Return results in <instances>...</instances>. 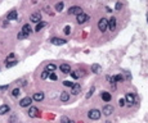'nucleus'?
Listing matches in <instances>:
<instances>
[{
	"mask_svg": "<svg viewBox=\"0 0 148 123\" xmlns=\"http://www.w3.org/2000/svg\"><path fill=\"white\" fill-rule=\"evenodd\" d=\"M29 115L31 118H36V117H39V109L35 107H31L29 110Z\"/></svg>",
	"mask_w": 148,
	"mask_h": 123,
	"instance_id": "0eeeda50",
	"label": "nucleus"
},
{
	"mask_svg": "<svg viewBox=\"0 0 148 123\" xmlns=\"http://www.w3.org/2000/svg\"><path fill=\"white\" fill-rule=\"evenodd\" d=\"M9 89V85H4V86H0V91H5Z\"/></svg>",
	"mask_w": 148,
	"mask_h": 123,
	"instance_id": "f704fd0d",
	"label": "nucleus"
},
{
	"mask_svg": "<svg viewBox=\"0 0 148 123\" xmlns=\"http://www.w3.org/2000/svg\"><path fill=\"white\" fill-rule=\"evenodd\" d=\"M13 58H14V54L12 53V54H9V55L7 57V62H9V60H10V59H13Z\"/></svg>",
	"mask_w": 148,
	"mask_h": 123,
	"instance_id": "e433bc0d",
	"label": "nucleus"
},
{
	"mask_svg": "<svg viewBox=\"0 0 148 123\" xmlns=\"http://www.w3.org/2000/svg\"><path fill=\"white\" fill-rule=\"evenodd\" d=\"M14 122H15V115L13 114V115H12V118H10V123H14Z\"/></svg>",
	"mask_w": 148,
	"mask_h": 123,
	"instance_id": "ea45409f",
	"label": "nucleus"
},
{
	"mask_svg": "<svg viewBox=\"0 0 148 123\" xmlns=\"http://www.w3.org/2000/svg\"><path fill=\"white\" fill-rule=\"evenodd\" d=\"M113 107L112 105H106V107L103 108V114L104 115H111L112 113H113Z\"/></svg>",
	"mask_w": 148,
	"mask_h": 123,
	"instance_id": "f8f14e48",
	"label": "nucleus"
},
{
	"mask_svg": "<svg viewBox=\"0 0 148 123\" xmlns=\"http://www.w3.org/2000/svg\"><path fill=\"white\" fill-rule=\"evenodd\" d=\"M21 32H23L25 35L30 36V33L32 32V31H31V27H30V24H25V26L22 27V31H21Z\"/></svg>",
	"mask_w": 148,
	"mask_h": 123,
	"instance_id": "6ab92c4d",
	"label": "nucleus"
},
{
	"mask_svg": "<svg viewBox=\"0 0 148 123\" xmlns=\"http://www.w3.org/2000/svg\"><path fill=\"white\" fill-rule=\"evenodd\" d=\"M91 71H93L94 73H99V72H101V65H99V64H93V65H91Z\"/></svg>",
	"mask_w": 148,
	"mask_h": 123,
	"instance_id": "5701e85b",
	"label": "nucleus"
},
{
	"mask_svg": "<svg viewBox=\"0 0 148 123\" xmlns=\"http://www.w3.org/2000/svg\"><path fill=\"white\" fill-rule=\"evenodd\" d=\"M17 17H18V13H17V10H12V12H10L9 14L7 15V19H8V21H13V19H15Z\"/></svg>",
	"mask_w": 148,
	"mask_h": 123,
	"instance_id": "2eb2a0df",
	"label": "nucleus"
},
{
	"mask_svg": "<svg viewBox=\"0 0 148 123\" xmlns=\"http://www.w3.org/2000/svg\"><path fill=\"white\" fill-rule=\"evenodd\" d=\"M45 12H46V13H49V14H53V13L50 12V7H45Z\"/></svg>",
	"mask_w": 148,
	"mask_h": 123,
	"instance_id": "58836bf2",
	"label": "nucleus"
},
{
	"mask_svg": "<svg viewBox=\"0 0 148 123\" xmlns=\"http://www.w3.org/2000/svg\"><path fill=\"white\" fill-rule=\"evenodd\" d=\"M121 8H122V4H121V3H117V4H116V10H120Z\"/></svg>",
	"mask_w": 148,
	"mask_h": 123,
	"instance_id": "4c0bfd02",
	"label": "nucleus"
},
{
	"mask_svg": "<svg viewBox=\"0 0 148 123\" xmlns=\"http://www.w3.org/2000/svg\"><path fill=\"white\" fill-rule=\"evenodd\" d=\"M18 64V60H15V59H13V60H9L7 62V68H12V67H14V65H17Z\"/></svg>",
	"mask_w": 148,
	"mask_h": 123,
	"instance_id": "4be33fe9",
	"label": "nucleus"
},
{
	"mask_svg": "<svg viewBox=\"0 0 148 123\" xmlns=\"http://www.w3.org/2000/svg\"><path fill=\"white\" fill-rule=\"evenodd\" d=\"M108 28L111 31H115L116 28V18L115 17H111V19H108Z\"/></svg>",
	"mask_w": 148,
	"mask_h": 123,
	"instance_id": "9b49d317",
	"label": "nucleus"
},
{
	"mask_svg": "<svg viewBox=\"0 0 148 123\" xmlns=\"http://www.w3.org/2000/svg\"><path fill=\"white\" fill-rule=\"evenodd\" d=\"M59 69H61V71H62L63 73H66V75L71 72V67H70L68 64H61V67H59Z\"/></svg>",
	"mask_w": 148,
	"mask_h": 123,
	"instance_id": "ddd939ff",
	"label": "nucleus"
},
{
	"mask_svg": "<svg viewBox=\"0 0 148 123\" xmlns=\"http://www.w3.org/2000/svg\"><path fill=\"white\" fill-rule=\"evenodd\" d=\"M9 110H10V108L8 107V105H1L0 107V115H4V114L9 113Z\"/></svg>",
	"mask_w": 148,
	"mask_h": 123,
	"instance_id": "dca6fc26",
	"label": "nucleus"
},
{
	"mask_svg": "<svg viewBox=\"0 0 148 123\" xmlns=\"http://www.w3.org/2000/svg\"><path fill=\"white\" fill-rule=\"evenodd\" d=\"M31 103H32V97H30V96H26V97H23L21 101H19V105L22 108H26L31 105Z\"/></svg>",
	"mask_w": 148,
	"mask_h": 123,
	"instance_id": "39448f33",
	"label": "nucleus"
},
{
	"mask_svg": "<svg viewBox=\"0 0 148 123\" xmlns=\"http://www.w3.org/2000/svg\"><path fill=\"white\" fill-rule=\"evenodd\" d=\"M125 103H126V100H125V99H122V97L118 100V105H120V107H125Z\"/></svg>",
	"mask_w": 148,
	"mask_h": 123,
	"instance_id": "7c9ffc66",
	"label": "nucleus"
},
{
	"mask_svg": "<svg viewBox=\"0 0 148 123\" xmlns=\"http://www.w3.org/2000/svg\"><path fill=\"white\" fill-rule=\"evenodd\" d=\"M80 91H81V86H80L79 83H75L74 86H72V91H71V92H72L74 95H77Z\"/></svg>",
	"mask_w": 148,
	"mask_h": 123,
	"instance_id": "a211bd4d",
	"label": "nucleus"
},
{
	"mask_svg": "<svg viewBox=\"0 0 148 123\" xmlns=\"http://www.w3.org/2000/svg\"><path fill=\"white\" fill-rule=\"evenodd\" d=\"M32 100H35V101H41V100H44V92H41V91L35 92L34 96H32Z\"/></svg>",
	"mask_w": 148,
	"mask_h": 123,
	"instance_id": "1a4fd4ad",
	"label": "nucleus"
},
{
	"mask_svg": "<svg viewBox=\"0 0 148 123\" xmlns=\"http://www.w3.org/2000/svg\"><path fill=\"white\" fill-rule=\"evenodd\" d=\"M30 21L34 22V23H39L41 21V13L40 12H36V13H32L30 17Z\"/></svg>",
	"mask_w": 148,
	"mask_h": 123,
	"instance_id": "7ed1b4c3",
	"label": "nucleus"
},
{
	"mask_svg": "<svg viewBox=\"0 0 148 123\" xmlns=\"http://www.w3.org/2000/svg\"><path fill=\"white\" fill-rule=\"evenodd\" d=\"M59 99H61V101H63V103H66V101H68V100H70V94H68V92H62V94H61V97H59Z\"/></svg>",
	"mask_w": 148,
	"mask_h": 123,
	"instance_id": "4468645a",
	"label": "nucleus"
},
{
	"mask_svg": "<svg viewBox=\"0 0 148 123\" xmlns=\"http://www.w3.org/2000/svg\"><path fill=\"white\" fill-rule=\"evenodd\" d=\"M108 28V19L106 18H101L98 21V30L101 32H106V30Z\"/></svg>",
	"mask_w": 148,
	"mask_h": 123,
	"instance_id": "f257e3e1",
	"label": "nucleus"
},
{
	"mask_svg": "<svg viewBox=\"0 0 148 123\" xmlns=\"http://www.w3.org/2000/svg\"><path fill=\"white\" fill-rule=\"evenodd\" d=\"M115 78H116V82H122L124 81V76L122 75H117V76H115Z\"/></svg>",
	"mask_w": 148,
	"mask_h": 123,
	"instance_id": "c85d7f7f",
	"label": "nucleus"
},
{
	"mask_svg": "<svg viewBox=\"0 0 148 123\" xmlns=\"http://www.w3.org/2000/svg\"><path fill=\"white\" fill-rule=\"evenodd\" d=\"M147 21H148V13H147Z\"/></svg>",
	"mask_w": 148,
	"mask_h": 123,
	"instance_id": "a19ab883",
	"label": "nucleus"
},
{
	"mask_svg": "<svg viewBox=\"0 0 148 123\" xmlns=\"http://www.w3.org/2000/svg\"><path fill=\"white\" fill-rule=\"evenodd\" d=\"M17 37H18V39H26V37H29V36H27V35H25L23 32H19V33L17 35Z\"/></svg>",
	"mask_w": 148,
	"mask_h": 123,
	"instance_id": "c756f323",
	"label": "nucleus"
},
{
	"mask_svg": "<svg viewBox=\"0 0 148 123\" xmlns=\"http://www.w3.org/2000/svg\"><path fill=\"white\" fill-rule=\"evenodd\" d=\"M102 99H103L104 101H111L112 96H111V94H109V92L103 91V92H102Z\"/></svg>",
	"mask_w": 148,
	"mask_h": 123,
	"instance_id": "f3484780",
	"label": "nucleus"
},
{
	"mask_svg": "<svg viewBox=\"0 0 148 123\" xmlns=\"http://www.w3.org/2000/svg\"><path fill=\"white\" fill-rule=\"evenodd\" d=\"M63 32H64L66 35H70V32H71V27H70V26H66L64 30H63Z\"/></svg>",
	"mask_w": 148,
	"mask_h": 123,
	"instance_id": "473e14b6",
	"label": "nucleus"
},
{
	"mask_svg": "<svg viewBox=\"0 0 148 123\" xmlns=\"http://www.w3.org/2000/svg\"><path fill=\"white\" fill-rule=\"evenodd\" d=\"M49 78L53 79V81H56V79H57V76H56L54 73H50V75H49Z\"/></svg>",
	"mask_w": 148,
	"mask_h": 123,
	"instance_id": "c9c22d12",
	"label": "nucleus"
},
{
	"mask_svg": "<svg viewBox=\"0 0 148 123\" xmlns=\"http://www.w3.org/2000/svg\"><path fill=\"white\" fill-rule=\"evenodd\" d=\"M50 42L53 44V45H64L67 41L66 40H63V39H58V37H53L52 40H50Z\"/></svg>",
	"mask_w": 148,
	"mask_h": 123,
	"instance_id": "6e6552de",
	"label": "nucleus"
},
{
	"mask_svg": "<svg viewBox=\"0 0 148 123\" xmlns=\"http://www.w3.org/2000/svg\"><path fill=\"white\" fill-rule=\"evenodd\" d=\"M88 117L90 118V119L97 121V119H99V118H101V112H99L98 109H91V110L88 113Z\"/></svg>",
	"mask_w": 148,
	"mask_h": 123,
	"instance_id": "f03ea898",
	"label": "nucleus"
},
{
	"mask_svg": "<svg viewBox=\"0 0 148 123\" xmlns=\"http://www.w3.org/2000/svg\"><path fill=\"white\" fill-rule=\"evenodd\" d=\"M49 75H50V72H48V71L45 69V71H43V73H41V78H43V79H46V78L49 77Z\"/></svg>",
	"mask_w": 148,
	"mask_h": 123,
	"instance_id": "bb28decb",
	"label": "nucleus"
},
{
	"mask_svg": "<svg viewBox=\"0 0 148 123\" xmlns=\"http://www.w3.org/2000/svg\"><path fill=\"white\" fill-rule=\"evenodd\" d=\"M125 100L129 103V105H133L134 103H135V96H134L131 92H129V94H126V96H125Z\"/></svg>",
	"mask_w": 148,
	"mask_h": 123,
	"instance_id": "9d476101",
	"label": "nucleus"
},
{
	"mask_svg": "<svg viewBox=\"0 0 148 123\" xmlns=\"http://www.w3.org/2000/svg\"><path fill=\"white\" fill-rule=\"evenodd\" d=\"M93 92H94V87H91V89L89 90V92L86 94V99H89V97H90V96L93 95Z\"/></svg>",
	"mask_w": 148,
	"mask_h": 123,
	"instance_id": "72a5a7b5",
	"label": "nucleus"
},
{
	"mask_svg": "<svg viewBox=\"0 0 148 123\" xmlns=\"http://www.w3.org/2000/svg\"><path fill=\"white\" fill-rule=\"evenodd\" d=\"M56 68H57V67H56L54 64H48V65H46V71H48V72H49V71L53 72V71H56Z\"/></svg>",
	"mask_w": 148,
	"mask_h": 123,
	"instance_id": "393cba45",
	"label": "nucleus"
},
{
	"mask_svg": "<svg viewBox=\"0 0 148 123\" xmlns=\"http://www.w3.org/2000/svg\"><path fill=\"white\" fill-rule=\"evenodd\" d=\"M63 85H64V86H67V87H72L75 83H74V82H71V81H63Z\"/></svg>",
	"mask_w": 148,
	"mask_h": 123,
	"instance_id": "cd10ccee",
	"label": "nucleus"
},
{
	"mask_svg": "<svg viewBox=\"0 0 148 123\" xmlns=\"http://www.w3.org/2000/svg\"><path fill=\"white\" fill-rule=\"evenodd\" d=\"M76 21H77V23L83 24V23H85L86 21H89V15L88 14H84V13H80V14L77 15Z\"/></svg>",
	"mask_w": 148,
	"mask_h": 123,
	"instance_id": "423d86ee",
	"label": "nucleus"
},
{
	"mask_svg": "<svg viewBox=\"0 0 148 123\" xmlns=\"http://www.w3.org/2000/svg\"><path fill=\"white\" fill-rule=\"evenodd\" d=\"M62 123H75V122L71 121V119H68V118H66V117H63L62 118Z\"/></svg>",
	"mask_w": 148,
	"mask_h": 123,
	"instance_id": "2f4dec72",
	"label": "nucleus"
},
{
	"mask_svg": "<svg viewBox=\"0 0 148 123\" xmlns=\"http://www.w3.org/2000/svg\"><path fill=\"white\" fill-rule=\"evenodd\" d=\"M83 72H84V71H74V72H70V73H71L72 78H79V77H81L84 75Z\"/></svg>",
	"mask_w": 148,
	"mask_h": 123,
	"instance_id": "412c9836",
	"label": "nucleus"
},
{
	"mask_svg": "<svg viewBox=\"0 0 148 123\" xmlns=\"http://www.w3.org/2000/svg\"><path fill=\"white\" fill-rule=\"evenodd\" d=\"M63 7H64V4H63L62 1H59V3L56 4V10H57V12H62V10H63Z\"/></svg>",
	"mask_w": 148,
	"mask_h": 123,
	"instance_id": "b1692460",
	"label": "nucleus"
},
{
	"mask_svg": "<svg viewBox=\"0 0 148 123\" xmlns=\"http://www.w3.org/2000/svg\"><path fill=\"white\" fill-rule=\"evenodd\" d=\"M46 26H48V23H46V22H39V23L36 24V28H35V31H37V32H39V31H41L44 27H46Z\"/></svg>",
	"mask_w": 148,
	"mask_h": 123,
	"instance_id": "aec40b11",
	"label": "nucleus"
},
{
	"mask_svg": "<svg viewBox=\"0 0 148 123\" xmlns=\"http://www.w3.org/2000/svg\"><path fill=\"white\" fill-rule=\"evenodd\" d=\"M19 95H21V90H19V89H14V90L12 91V96H14V97L19 96Z\"/></svg>",
	"mask_w": 148,
	"mask_h": 123,
	"instance_id": "a878e982",
	"label": "nucleus"
},
{
	"mask_svg": "<svg viewBox=\"0 0 148 123\" xmlns=\"http://www.w3.org/2000/svg\"><path fill=\"white\" fill-rule=\"evenodd\" d=\"M80 13H83V9L80 7H71L68 9V14L70 15H79Z\"/></svg>",
	"mask_w": 148,
	"mask_h": 123,
	"instance_id": "20e7f679",
	"label": "nucleus"
}]
</instances>
